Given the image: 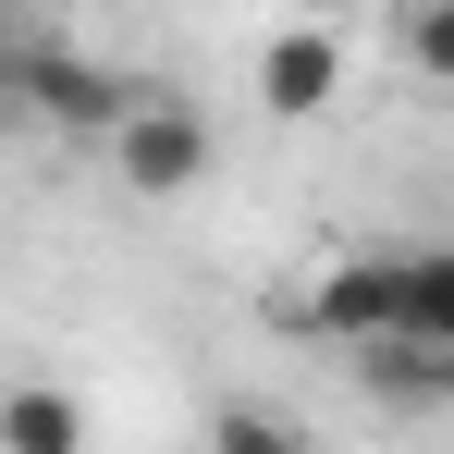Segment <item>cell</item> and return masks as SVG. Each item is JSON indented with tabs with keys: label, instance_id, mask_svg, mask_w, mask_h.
Wrapping results in <instances>:
<instances>
[{
	"label": "cell",
	"instance_id": "1",
	"mask_svg": "<svg viewBox=\"0 0 454 454\" xmlns=\"http://www.w3.org/2000/svg\"><path fill=\"white\" fill-rule=\"evenodd\" d=\"M98 160H111L123 197H184V184L209 172V111L172 98V86H136V98L98 123Z\"/></svg>",
	"mask_w": 454,
	"mask_h": 454
},
{
	"label": "cell",
	"instance_id": "2",
	"mask_svg": "<svg viewBox=\"0 0 454 454\" xmlns=\"http://www.w3.org/2000/svg\"><path fill=\"white\" fill-rule=\"evenodd\" d=\"M136 86H148V74H111V62H86L74 37L50 25V37H37V62H25V86H12V111H25V123H62V136H86V148H98V123H111Z\"/></svg>",
	"mask_w": 454,
	"mask_h": 454
},
{
	"label": "cell",
	"instance_id": "3",
	"mask_svg": "<svg viewBox=\"0 0 454 454\" xmlns=\"http://www.w3.org/2000/svg\"><path fill=\"white\" fill-rule=\"evenodd\" d=\"M344 86H356V50H344L332 25H283V37L258 50V111H270V123H319Z\"/></svg>",
	"mask_w": 454,
	"mask_h": 454
},
{
	"label": "cell",
	"instance_id": "4",
	"mask_svg": "<svg viewBox=\"0 0 454 454\" xmlns=\"http://www.w3.org/2000/svg\"><path fill=\"white\" fill-rule=\"evenodd\" d=\"M295 319L319 332V344H369V332H393V246H369V258H332V270L295 295Z\"/></svg>",
	"mask_w": 454,
	"mask_h": 454
},
{
	"label": "cell",
	"instance_id": "5",
	"mask_svg": "<svg viewBox=\"0 0 454 454\" xmlns=\"http://www.w3.org/2000/svg\"><path fill=\"white\" fill-rule=\"evenodd\" d=\"M356 369H369V393H380V405H418V418H430V405H454V356H442V344L369 332V344H356Z\"/></svg>",
	"mask_w": 454,
	"mask_h": 454
},
{
	"label": "cell",
	"instance_id": "6",
	"mask_svg": "<svg viewBox=\"0 0 454 454\" xmlns=\"http://www.w3.org/2000/svg\"><path fill=\"white\" fill-rule=\"evenodd\" d=\"M393 332L405 344H454V258L442 246H393Z\"/></svg>",
	"mask_w": 454,
	"mask_h": 454
},
{
	"label": "cell",
	"instance_id": "7",
	"mask_svg": "<svg viewBox=\"0 0 454 454\" xmlns=\"http://www.w3.org/2000/svg\"><path fill=\"white\" fill-rule=\"evenodd\" d=\"M86 442V405L62 380H12L0 393V454H74Z\"/></svg>",
	"mask_w": 454,
	"mask_h": 454
},
{
	"label": "cell",
	"instance_id": "8",
	"mask_svg": "<svg viewBox=\"0 0 454 454\" xmlns=\"http://www.w3.org/2000/svg\"><path fill=\"white\" fill-rule=\"evenodd\" d=\"M393 62L418 86H454V0H405L393 12Z\"/></svg>",
	"mask_w": 454,
	"mask_h": 454
},
{
	"label": "cell",
	"instance_id": "9",
	"mask_svg": "<svg viewBox=\"0 0 454 454\" xmlns=\"http://www.w3.org/2000/svg\"><path fill=\"white\" fill-rule=\"evenodd\" d=\"M209 442H222V454H295V418H283V405H222Z\"/></svg>",
	"mask_w": 454,
	"mask_h": 454
},
{
	"label": "cell",
	"instance_id": "10",
	"mask_svg": "<svg viewBox=\"0 0 454 454\" xmlns=\"http://www.w3.org/2000/svg\"><path fill=\"white\" fill-rule=\"evenodd\" d=\"M37 37H50V12L0 0V111H12V86H25V62H37Z\"/></svg>",
	"mask_w": 454,
	"mask_h": 454
}]
</instances>
